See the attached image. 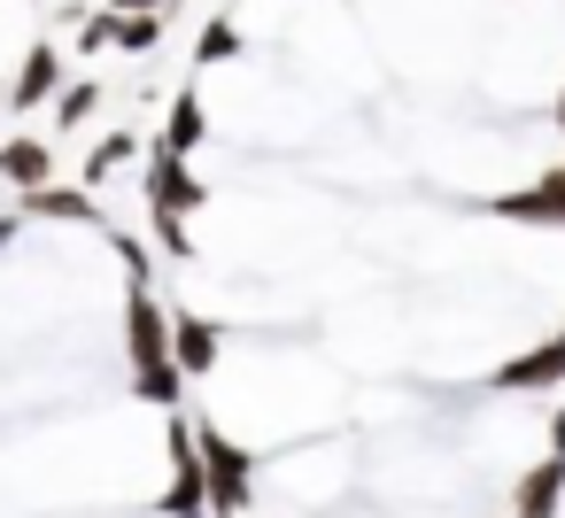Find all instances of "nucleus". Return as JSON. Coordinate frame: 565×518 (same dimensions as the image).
I'll return each mask as SVG.
<instances>
[{"label":"nucleus","instance_id":"f257e3e1","mask_svg":"<svg viewBox=\"0 0 565 518\" xmlns=\"http://www.w3.org/2000/svg\"><path fill=\"white\" fill-rule=\"evenodd\" d=\"M163 456H171V487L156 495V518H210V479H202V425L186 410H171L163 425Z\"/></svg>","mask_w":565,"mask_h":518},{"label":"nucleus","instance_id":"f03ea898","mask_svg":"<svg viewBox=\"0 0 565 518\" xmlns=\"http://www.w3.org/2000/svg\"><path fill=\"white\" fill-rule=\"evenodd\" d=\"M202 479H210V518H241L256 503V456L217 425H202Z\"/></svg>","mask_w":565,"mask_h":518},{"label":"nucleus","instance_id":"7ed1b4c3","mask_svg":"<svg viewBox=\"0 0 565 518\" xmlns=\"http://www.w3.org/2000/svg\"><path fill=\"white\" fill-rule=\"evenodd\" d=\"M125 364H132V371L171 364V310L156 302L148 279H125Z\"/></svg>","mask_w":565,"mask_h":518},{"label":"nucleus","instance_id":"20e7f679","mask_svg":"<svg viewBox=\"0 0 565 518\" xmlns=\"http://www.w3.org/2000/svg\"><path fill=\"white\" fill-rule=\"evenodd\" d=\"M488 217H503V225H550V233H565V163H550L534 186H511V194H495V202H488Z\"/></svg>","mask_w":565,"mask_h":518},{"label":"nucleus","instance_id":"39448f33","mask_svg":"<svg viewBox=\"0 0 565 518\" xmlns=\"http://www.w3.org/2000/svg\"><path fill=\"white\" fill-rule=\"evenodd\" d=\"M488 387H495V395H550V387H565V333H557V341L519 348L511 364H495V371H488Z\"/></svg>","mask_w":565,"mask_h":518},{"label":"nucleus","instance_id":"423d86ee","mask_svg":"<svg viewBox=\"0 0 565 518\" xmlns=\"http://www.w3.org/2000/svg\"><path fill=\"white\" fill-rule=\"evenodd\" d=\"M210 202V186L194 179V163L186 155H148V217H186V209H202Z\"/></svg>","mask_w":565,"mask_h":518},{"label":"nucleus","instance_id":"0eeeda50","mask_svg":"<svg viewBox=\"0 0 565 518\" xmlns=\"http://www.w3.org/2000/svg\"><path fill=\"white\" fill-rule=\"evenodd\" d=\"M17 217H47V225H94V233H117L109 217H102V202L86 194V186H40V194H17Z\"/></svg>","mask_w":565,"mask_h":518},{"label":"nucleus","instance_id":"6e6552de","mask_svg":"<svg viewBox=\"0 0 565 518\" xmlns=\"http://www.w3.org/2000/svg\"><path fill=\"white\" fill-rule=\"evenodd\" d=\"M63 55H55V40H32L24 47V71H17V86H9V109H47V101H63Z\"/></svg>","mask_w":565,"mask_h":518},{"label":"nucleus","instance_id":"1a4fd4ad","mask_svg":"<svg viewBox=\"0 0 565 518\" xmlns=\"http://www.w3.org/2000/svg\"><path fill=\"white\" fill-rule=\"evenodd\" d=\"M217 348H225V333H217L210 317L171 310V364H179L186 379H210V371H217Z\"/></svg>","mask_w":565,"mask_h":518},{"label":"nucleus","instance_id":"9d476101","mask_svg":"<svg viewBox=\"0 0 565 518\" xmlns=\"http://www.w3.org/2000/svg\"><path fill=\"white\" fill-rule=\"evenodd\" d=\"M0 179H9L17 194H40V186H55V140H40V132H17V140H0Z\"/></svg>","mask_w":565,"mask_h":518},{"label":"nucleus","instance_id":"9b49d317","mask_svg":"<svg viewBox=\"0 0 565 518\" xmlns=\"http://www.w3.org/2000/svg\"><path fill=\"white\" fill-rule=\"evenodd\" d=\"M557 503H565V456L526 464V472H519V487H511V518H550Z\"/></svg>","mask_w":565,"mask_h":518},{"label":"nucleus","instance_id":"f8f14e48","mask_svg":"<svg viewBox=\"0 0 565 518\" xmlns=\"http://www.w3.org/2000/svg\"><path fill=\"white\" fill-rule=\"evenodd\" d=\"M202 140H210V117H202V94H194V86H179V101L163 109V140H156V148H163V155H194Z\"/></svg>","mask_w":565,"mask_h":518},{"label":"nucleus","instance_id":"ddd939ff","mask_svg":"<svg viewBox=\"0 0 565 518\" xmlns=\"http://www.w3.org/2000/svg\"><path fill=\"white\" fill-rule=\"evenodd\" d=\"M132 148H140V140H132V132H109V140H94V155H86V171H78V186H86V194H94V186H102V179H117V171H125V163H132Z\"/></svg>","mask_w":565,"mask_h":518},{"label":"nucleus","instance_id":"4468645a","mask_svg":"<svg viewBox=\"0 0 565 518\" xmlns=\"http://www.w3.org/2000/svg\"><path fill=\"white\" fill-rule=\"evenodd\" d=\"M186 387H194V379H186L179 364H156V371H132V395H140V402H156V410H179V402H186Z\"/></svg>","mask_w":565,"mask_h":518},{"label":"nucleus","instance_id":"2eb2a0df","mask_svg":"<svg viewBox=\"0 0 565 518\" xmlns=\"http://www.w3.org/2000/svg\"><path fill=\"white\" fill-rule=\"evenodd\" d=\"M241 47H248V40H241V24H233V17H210V24H202V40H194V63L210 71V63H233Z\"/></svg>","mask_w":565,"mask_h":518},{"label":"nucleus","instance_id":"dca6fc26","mask_svg":"<svg viewBox=\"0 0 565 518\" xmlns=\"http://www.w3.org/2000/svg\"><path fill=\"white\" fill-rule=\"evenodd\" d=\"M94 109H102V86H94V78H71V86H63V101H55V132L94 125Z\"/></svg>","mask_w":565,"mask_h":518},{"label":"nucleus","instance_id":"f3484780","mask_svg":"<svg viewBox=\"0 0 565 518\" xmlns=\"http://www.w3.org/2000/svg\"><path fill=\"white\" fill-rule=\"evenodd\" d=\"M163 47V17H117V55H156Z\"/></svg>","mask_w":565,"mask_h":518},{"label":"nucleus","instance_id":"a211bd4d","mask_svg":"<svg viewBox=\"0 0 565 518\" xmlns=\"http://www.w3.org/2000/svg\"><path fill=\"white\" fill-rule=\"evenodd\" d=\"M148 240H156L163 256H179V263H194V233H186V217H148Z\"/></svg>","mask_w":565,"mask_h":518},{"label":"nucleus","instance_id":"6ab92c4d","mask_svg":"<svg viewBox=\"0 0 565 518\" xmlns=\"http://www.w3.org/2000/svg\"><path fill=\"white\" fill-rule=\"evenodd\" d=\"M102 47H117V17H109V9L78 24V55H102Z\"/></svg>","mask_w":565,"mask_h":518},{"label":"nucleus","instance_id":"aec40b11","mask_svg":"<svg viewBox=\"0 0 565 518\" xmlns=\"http://www.w3.org/2000/svg\"><path fill=\"white\" fill-rule=\"evenodd\" d=\"M171 0H109V17H163Z\"/></svg>","mask_w":565,"mask_h":518},{"label":"nucleus","instance_id":"412c9836","mask_svg":"<svg viewBox=\"0 0 565 518\" xmlns=\"http://www.w3.org/2000/svg\"><path fill=\"white\" fill-rule=\"evenodd\" d=\"M550 456H565V402H557V418H550Z\"/></svg>","mask_w":565,"mask_h":518},{"label":"nucleus","instance_id":"4be33fe9","mask_svg":"<svg viewBox=\"0 0 565 518\" xmlns=\"http://www.w3.org/2000/svg\"><path fill=\"white\" fill-rule=\"evenodd\" d=\"M550 125H557V132H565V86H557V101H550Z\"/></svg>","mask_w":565,"mask_h":518},{"label":"nucleus","instance_id":"5701e85b","mask_svg":"<svg viewBox=\"0 0 565 518\" xmlns=\"http://www.w3.org/2000/svg\"><path fill=\"white\" fill-rule=\"evenodd\" d=\"M0 109H9V86H0Z\"/></svg>","mask_w":565,"mask_h":518},{"label":"nucleus","instance_id":"b1692460","mask_svg":"<svg viewBox=\"0 0 565 518\" xmlns=\"http://www.w3.org/2000/svg\"><path fill=\"white\" fill-rule=\"evenodd\" d=\"M0 217H9V209H0Z\"/></svg>","mask_w":565,"mask_h":518},{"label":"nucleus","instance_id":"393cba45","mask_svg":"<svg viewBox=\"0 0 565 518\" xmlns=\"http://www.w3.org/2000/svg\"><path fill=\"white\" fill-rule=\"evenodd\" d=\"M557 333H565V325H557Z\"/></svg>","mask_w":565,"mask_h":518}]
</instances>
